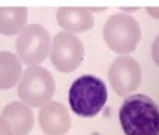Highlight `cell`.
Returning a JSON list of instances; mask_svg holds the SVG:
<instances>
[{
	"mask_svg": "<svg viewBox=\"0 0 159 135\" xmlns=\"http://www.w3.org/2000/svg\"><path fill=\"white\" fill-rule=\"evenodd\" d=\"M0 135H12L11 128H9V125L6 123V120L2 116H0Z\"/></svg>",
	"mask_w": 159,
	"mask_h": 135,
	"instance_id": "cell-14",
	"label": "cell"
},
{
	"mask_svg": "<svg viewBox=\"0 0 159 135\" xmlns=\"http://www.w3.org/2000/svg\"><path fill=\"white\" fill-rule=\"evenodd\" d=\"M2 117L6 120L12 135H29L35 126L33 111L27 104L14 101L3 108Z\"/></svg>",
	"mask_w": 159,
	"mask_h": 135,
	"instance_id": "cell-10",
	"label": "cell"
},
{
	"mask_svg": "<svg viewBox=\"0 0 159 135\" xmlns=\"http://www.w3.org/2000/svg\"><path fill=\"white\" fill-rule=\"evenodd\" d=\"M53 66L60 72H74L84 59V44L72 33H57L50 51Z\"/></svg>",
	"mask_w": 159,
	"mask_h": 135,
	"instance_id": "cell-6",
	"label": "cell"
},
{
	"mask_svg": "<svg viewBox=\"0 0 159 135\" xmlns=\"http://www.w3.org/2000/svg\"><path fill=\"white\" fill-rule=\"evenodd\" d=\"M108 80L119 96H128L141 84V66L131 56H120L111 63Z\"/></svg>",
	"mask_w": 159,
	"mask_h": 135,
	"instance_id": "cell-7",
	"label": "cell"
},
{
	"mask_svg": "<svg viewBox=\"0 0 159 135\" xmlns=\"http://www.w3.org/2000/svg\"><path fill=\"white\" fill-rule=\"evenodd\" d=\"M51 44L53 39L45 27L41 24H30L18 36L15 44L17 56L27 66H38L50 54Z\"/></svg>",
	"mask_w": 159,
	"mask_h": 135,
	"instance_id": "cell-5",
	"label": "cell"
},
{
	"mask_svg": "<svg viewBox=\"0 0 159 135\" xmlns=\"http://www.w3.org/2000/svg\"><path fill=\"white\" fill-rule=\"evenodd\" d=\"M102 36L111 51L129 56L141 41V27L135 18L128 14H114L107 20Z\"/></svg>",
	"mask_w": 159,
	"mask_h": 135,
	"instance_id": "cell-3",
	"label": "cell"
},
{
	"mask_svg": "<svg viewBox=\"0 0 159 135\" xmlns=\"http://www.w3.org/2000/svg\"><path fill=\"white\" fill-rule=\"evenodd\" d=\"M125 135H159V107L146 95L125 99L119 111Z\"/></svg>",
	"mask_w": 159,
	"mask_h": 135,
	"instance_id": "cell-1",
	"label": "cell"
},
{
	"mask_svg": "<svg viewBox=\"0 0 159 135\" xmlns=\"http://www.w3.org/2000/svg\"><path fill=\"white\" fill-rule=\"evenodd\" d=\"M56 90L51 72L42 66H29L18 84V98L32 108H42L51 102Z\"/></svg>",
	"mask_w": 159,
	"mask_h": 135,
	"instance_id": "cell-4",
	"label": "cell"
},
{
	"mask_svg": "<svg viewBox=\"0 0 159 135\" xmlns=\"http://www.w3.org/2000/svg\"><path fill=\"white\" fill-rule=\"evenodd\" d=\"M146 11H147V14L150 15L152 18H156V20H159V8H146Z\"/></svg>",
	"mask_w": 159,
	"mask_h": 135,
	"instance_id": "cell-15",
	"label": "cell"
},
{
	"mask_svg": "<svg viewBox=\"0 0 159 135\" xmlns=\"http://www.w3.org/2000/svg\"><path fill=\"white\" fill-rule=\"evenodd\" d=\"M152 59L159 66V36L155 39V42L152 45Z\"/></svg>",
	"mask_w": 159,
	"mask_h": 135,
	"instance_id": "cell-13",
	"label": "cell"
},
{
	"mask_svg": "<svg viewBox=\"0 0 159 135\" xmlns=\"http://www.w3.org/2000/svg\"><path fill=\"white\" fill-rule=\"evenodd\" d=\"M105 83L95 75H81L72 83L68 99L71 110L80 117H95L107 104Z\"/></svg>",
	"mask_w": 159,
	"mask_h": 135,
	"instance_id": "cell-2",
	"label": "cell"
},
{
	"mask_svg": "<svg viewBox=\"0 0 159 135\" xmlns=\"http://www.w3.org/2000/svg\"><path fill=\"white\" fill-rule=\"evenodd\" d=\"M72 120L68 108L60 102H48L39 111V128L45 135H65L71 131Z\"/></svg>",
	"mask_w": 159,
	"mask_h": 135,
	"instance_id": "cell-8",
	"label": "cell"
},
{
	"mask_svg": "<svg viewBox=\"0 0 159 135\" xmlns=\"http://www.w3.org/2000/svg\"><path fill=\"white\" fill-rule=\"evenodd\" d=\"M23 77V62L17 54L0 51V89L9 90L15 87Z\"/></svg>",
	"mask_w": 159,
	"mask_h": 135,
	"instance_id": "cell-12",
	"label": "cell"
},
{
	"mask_svg": "<svg viewBox=\"0 0 159 135\" xmlns=\"http://www.w3.org/2000/svg\"><path fill=\"white\" fill-rule=\"evenodd\" d=\"M29 12L24 6H2L0 8V33L6 36L21 35L27 27Z\"/></svg>",
	"mask_w": 159,
	"mask_h": 135,
	"instance_id": "cell-11",
	"label": "cell"
},
{
	"mask_svg": "<svg viewBox=\"0 0 159 135\" xmlns=\"http://www.w3.org/2000/svg\"><path fill=\"white\" fill-rule=\"evenodd\" d=\"M122 11H123V14H128V15H129V14H131V12H135V11H138V8H122Z\"/></svg>",
	"mask_w": 159,
	"mask_h": 135,
	"instance_id": "cell-16",
	"label": "cell"
},
{
	"mask_svg": "<svg viewBox=\"0 0 159 135\" xmlns=\"http://www.w3.org/2000/svg\"><path fill=\"white\" fill-rule=\"evenodd\" d=\"M57 23L65 32L74 35L90 30L95 24V17L89 8L62 6L57 11Z\"/></svg>",
	"mask_w": 159,
	"mask_h": 135,
	"instance_id": "cell-9",
	"label": "cell"
}]
</instances>
